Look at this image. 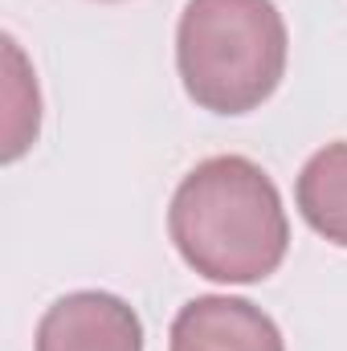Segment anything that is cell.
I'll use <instances>...</instances> for the list:
<instances>
[{
	"instance_id": "obj_1",
	"label": "cell",
	"mask_w": 347,
	"mask_h": 351,
	"mask_svg": "<svg viewBox=\"0 0 347 351\" xmlns=\"http://www.w3.org/2000/svg\"><path fill=\"white\" fill-rule=\"evenodd\" d=\"M168 229L180 258L213 282H261L290 245L274 180L246 156H213L176 188Z\"/></svg>"
},
{
	"instance_id": "obj_2",
	"label": "cell",
	"mask_w": 347,
	"mask_h": 351,
	"mask_svg": "<svg viewBox=\"0 0 347 351\" xmlns=\"http://www.w3.org/2000/svg\"><path fill=\"white\" fill-rule=\"evenodd\" d=\"M176 66L196 106L246 114L286 74V25L274 0H188L176 29Z\"/></svg>"
},
{
	"instance_id": "obj_3",
	"label": "cell",
	"mask_w": 347,
	"mask_h": 351,
	"mask_svg": "<svg viewBox=\"0 0 347 351\" xmlns=\"http://www.w3.org/2000/svg\"><path fill=\"white\" fill-rule=\"evenodd\" d=\"M37 351H143V323L123 298L78 290L41 315Z\"/></svg>"
},
{
	"instance_id": "obj_4",
	"label": "cell",
	"mask_w": 347,
	"mask_h": 351,
	"mask_svg": "<svg viewBox=\"0 0 347 351\" xmlns=\"http://www.w3.org/2000/svg\"><path fill=\"white\" fill-rule=\"evenodd\" d=\"M172 351H286L282 331L246 298H192L172 323Z\"/></svg>"
},
{
	"instance_id": "obj_5",
	"label": "cell",
	"mask_w": 347,
	"mask_h": 351,
	"mask_svg": "<svg viewBox=\"0 0 347 351\" xmlns=\"http://www.w3.org/2000/svg\"><path fill=\"white\" fill-rule=\"evenodd\" d=\"M298 213L302 221L347 250V143H331L307 160L298 172Z\"/></svg>"
}]
</instances>
